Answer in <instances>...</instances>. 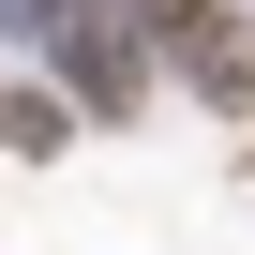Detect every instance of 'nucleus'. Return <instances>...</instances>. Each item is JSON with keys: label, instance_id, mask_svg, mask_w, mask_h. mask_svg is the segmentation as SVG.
Instances as JSON below:
<instances>
[{"label": "nucleus", "instance_id": "f257e3e1", "mask_svg": "<svg viewBox=\"0 0 255 255\" xmlns=\"http://www.w3.org/2000/svg\"><path fill=\"white\" fill-rule=\"evenodd\" d=\"M45 30H60V75H75L90 120H135V105H150V30L120 15V0H60Z\"/></svg>", "mask_w": 255, "mask_h": 255}, {"label": "nucleus", "instance_id": "f03ea898", "mask_svg": "<svg viewBox=\"0 0 255 255\" xmlns=\"http://www.w3.org/2000/svg\"><path fill=\"white\" fill-rule=\"evenodd\" d=\"M120 15H135V30H150L210 105H225V120L255 105V30H240V0H120Z\"/></svg>", "mask_w": 255, "mask_h": 255}, {"label": "nucleus", "instance_id": "7ed1b4c3", "mask_svg": "<svg viewBox=\"0 0 255 255\" xmlns=\"http://www.w3.org/2000/svg\"><path fill=\"white\" fill-rule=\"evenodd\" d=\"M0 135H15V150H60V135H75V105H45V90H0Z\"/></svg>", "mask_w": 255, "mask_h": 255}, {"label": "nucleus", "instance_id": "20e7f679", "mask_svg": "<svg viewBox=\"0 0 255 255\" xmlns=\"http://www.w3.org/2000/svg\"><path fill=\"white\" fill-rule=\"evenodd\" d=\"M0 15H30V30H45V15H60V0H0Z\"/></svg>", "mask_w": 255, "mask_h": 255}]
</instances>
